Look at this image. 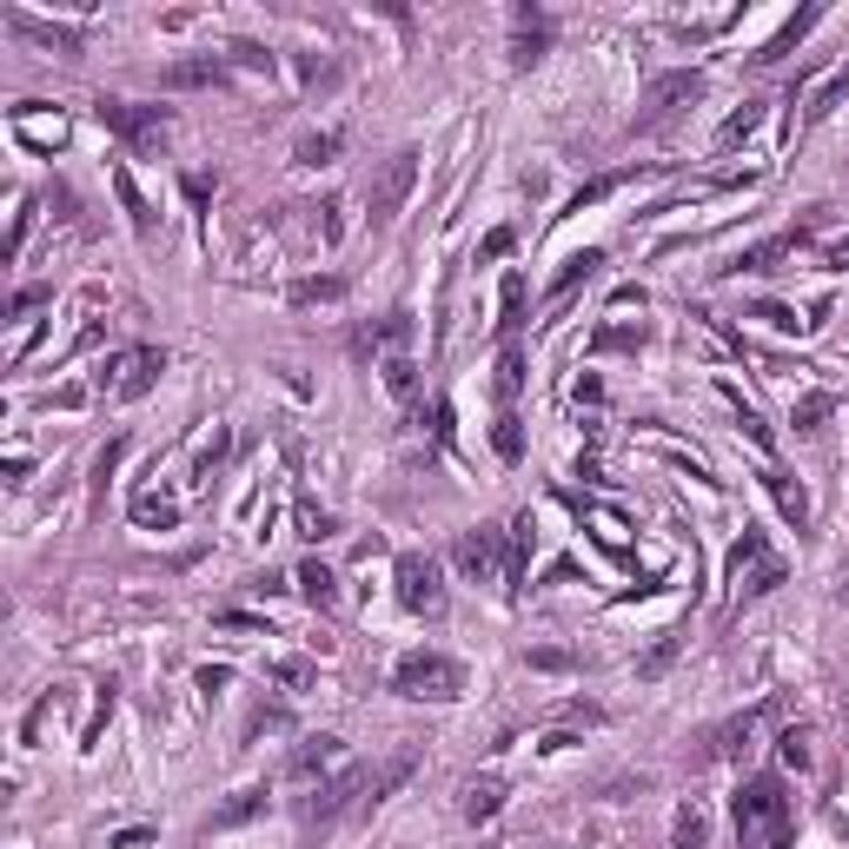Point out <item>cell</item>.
<instances>
[{
  "label": "cell",
  "mask_w": 849,
  "mask_h": 849,
  "mask_svg": "<svg viewBox=\"0 0 849 849\" xmlns=\"http://www.w3.org/2000/svg\"><path fill=\"white\" fill-rule=\"evenodd\" d=\"M412 770H418V750H412V744H405V750H392V757H379V764H352V770H339L332 784H319V790L306 797L299 824H306L312 837H325L332 824L379 810L398 784H412Z\"/></svg>",
  "instance_id": "6da1fadb"
},
{
  "label": "cell",
  "mask_w": 849,
  "mask_h": 849,
  "mask_svg": "<svg viewBox=\"0 0 849 849\" xmlns=\"http://www.w3.org/2000/svg\"><path fill=\"white\" fill-rule=\"evenodd\" d=\"M731 817H737V849H797V797L777 770L744 777Z\"/></svg>",
  "instance_id": "7a4b0ae2"
},
{
  "label": "cell",
  "mask_w": 849,
  "mask_h": 849,
  "mask_svg": "<svg viewBox=\"0 0 849 849\" xmlns=\"http://www.w3.org/2000/svg\"><path fill=\"white\" fill-rule=\"evenodd\" d=\"M392 691L398 697H412V704H458L465 697V664L458 658H445V651H405L398 664H392Z\"/></svg>",
  "instance_id": "3957f363"
},
{
  "label": "cell",
  "mask_w": 849,
  "mask_h": 849,
  "mask_svg": "<svg viewBox=\"0 0 849 849\" xmlns=\"http://www.w3.org/2000/svg\"><path fill=\"white\" fill-rule=\"evenodd\" d=\"M697 100H704V73H691V66L651 73V80H644V100H638V113H631V133H664V126H677Z\"/></svg>",
  "instance_id": "277c9868"
},
{
  "label": "cell",
  "mask_w": 849,
  "mask_h": 849,
  "mask_svg": "<svg viewBox=\"0 0 849 849\" xmlns=\"http://www.w3.org/2000/svg\"><path fill=\"white\" fill-rule=\"evenodd\" d=\"M93 113H100V126H106L126 153H139V159L159 153L166 133H173V106H139V100H113V93H100Z\"/></svg>",
  "instance_id": "5b68a950"
},
{
  "label": "cell",
  "mask_w": 849,
  "mask_h": 849,
  "mask_svg": "<svg viewBox=\"0 0 849 849\" xmlns=\"http://www.w3.org/2000/svg\"><path fill=\"white\" fill-rule=\"evenodd\" d=\"M392 578H398V604H405L412 618H432V624L445 618L452 591H445V565H438L432 551H398Z\"/></svg>",
  "instance_id": "8992f818"
},
{
  "label": "cell",
  "mask_w": 849,
  "mask_h": 849,
  "mask_svg": "<svg viewBox=\"0 0 849 849\" xmlns=\"http://www.w3.org/2000/svg\"><path fill=\"white\" fill-rule=\"evenodd\" d=\"M159 372H166V352L159 345H126V352H113L100 365V392L120 398V405H133V398H146L159 385Z\"/></svg>",
  "instance_id": "52a82bcc"
},
{
  "label": "cell",
  "mask_w": 849,
  "mask_h": 849,
  "mask_svg": "<svg viewBox=\"0 0 849 849\" xmlns=\"http://www.w3.org/2000/svg\"><path fill=\"white\" fill-rule=\"evenodd\" d=\"M412 186H418V153H412V146H398V153L372 173V186H365V213H372V226H392V219L405 213Z\"/></svg>",
  "instance_id": "ba28073f"
},
{
  "label": "cell",
  "mask_w": 849,
  "mask_h": 849,
  "mask_svg": "<svg viewBox=\"0 0 849 849\" xmlns=\"http://www.w3.org/2000/svg\"><path fill=\"white\" fill-rule=\"evenodd\" d=\"M810 239H817V226H810V219H797V226H784V232H770V239L744 246V252H737L731 266H717V272H724V279H737V272H777V266H784V259H797Z\"/></svg>",
  "instance_id": "9c48e42d"
},
{
  "label": "cell",
  "mask_w": 849,
  "mask_h": 849,
  "mask_svg": "<svg viewBox=\"0 0 849 849\" xmlns=\"http://www.w3.org/2000/svg\"><path fill=\"white\" fill-rule=\"evenodd\" d=\"M551 33H558V20H551L538 0H518V7H511V66H518V73L538 66V60L551 53Z\"/></svg>",
  "instance_id": "30bf717a"
},
{
  "label": "cell",
  "mask_w": 849,
  "mask_h": 849,
  "mask_svg": "<svg viewBox=\"0 0 849 849\" xmlns=\"http://www.w3.org/2000/svg\"><path fill=\"white\" fill-rule=\"evenodd\" d=\"M777 711H784V697H764L757 711H744V717L717 724V731L704 737V764H731V757H744V750H750V737H757V731H764Z\"/></svg>",
  "instance_id": "8fae6325"
},
{
  "label": "cell",
  "mask_w": 849,
  "mask_h": 849,
  "mask_svg": "<svg viewBox=\"0 0 849 849\" xmlns=\"http://www.w3.org/2000/svg\"><path fill=\"white\" fill-rule=\"evenodd\" d=\"M452 565L465 571V578H491L498 565H505V525H478V531H458V545H452Z\"/></svg>",
  "instance_id": "7c38bea8"
},
{
  "label": "cell",
  "mask_w": 849,
  "mask_h": 849,
  "mask_svg": "<svg viewBox=\"0 0 849 849\" xmlns=\"http://www.w3.org/2000/svg\"><path fill=\"white\" fill-rule=\"evenodd\" d=\"M412 325H418V319H412L405 306H392L385 319H372V325H359V332H352V359L365 365V359H379V352H398V345L412 339Z\"/></svg>",
  "instance_id": "4fadbf2b"
},
{
  "label": "cell",
  "mask_w": 849,
  "mask_h": 849,
  "mask_svg": "<svg viewBox=\"0 0 849 849\" xmlns=\"http://www.w3.org/2000/svg\"><path fill=\"white\" fill-rule=\"evenodd\" d=\"M531 538H538L531 511L518 525H505V598H525V584H531Z\"/></svg>",
  "instance_id": "5bb4252c"
},
{
  "label": "cell",
  "mask_w": 849,
  "mask_h": 849,
  "mask_svg": "<svg viewBox=\"0 0 849 849\" xmlns=\"http://www.w3.org/2000/svg\"><path fill=\"white\" fill-rule=\"evenodd\" d=\"M159 86H166V93L226 86V60H219V53H193V60H173V66H159Z\"/></svg>",
  "instance_id": "9a60e30c"
},
{
  "label": "cell",
  "mask_w": 849,
  "mask_h": 849,
  "mask_svg": "<svg viewBox=\"0 0 849 849\" xmlns=\"http://www.w3.org/2000/svg\"><path fill=\"white\" fill-rule=\"evenodd\" d=\"M817 20H824V7H804V13H790V20H784V27H777V33H770V40L750 53V66H777V60H790V46H797V40L817 27Z\"/></svg>",
  "instance_id": "2e32d148"
},
{
  "label": "cell",
  "mask_w": 849,
  "mask_h": 849,
  "mask_svg": "<svg viewBox=\"0 0 849 849\" xmlns=\"http://www.w3.org/2000/svg\"><path fill=\"white\" fill-rule=\"evenodd\" d=\"M7 120H13V133H20L33 153H53V146L66 139V120H40V100H20Z\"/></svg>",
  "instance_id": "e0dca14e"
},
{
  "label": "cell",
  "mask_w": 849,
  "mask_h": 849,
  "mask_svg": "<svg viewBox=\"0 0 849 849\" xmlns=\"http://www.w3.org/2000/svg\"><path fill=\"white\" fill-rule=\"evenodd\" d=\"M764 491L777 498V511H784L797 531H810V491H804V485H797L784 465H764Z\"/></svg>",
  "instance_id": "ac0fdd59"
},
{
  "label": "cell",
  "mask_w": 849,
  "mask_h": 849,
  "mask_svg": "<svg viewBox=\"0 0 849 849\" xmlns=\"http://www.w3.org/2000/svg\"><path fill=\"white\" fill-rule=\"evenodd\" d=\"M339 757H345V744H339V737H306V744L286 757V777H292V784H312V777H319V770H332Z\"/></svg>",
  "instance_id": "d6986e66"
},
{
  "label": "cell",
  "mask_w": 849,
  "mask_h": 849,
  "mask_svg": "<svg viewBox=\"0 0 849 849\" xmlns=\"http://www.w3.org/2000/svg\"><path fill=\"white\" fill-rule=\"evenodd\" d=\"M7 27H13V33H27V40H40V46H53V53H66V60H80V53H86V40H80L73 27L33 20V13H7Z\"/></svg>",
  "instance_id": "ffe728a7"
},
{
  "label": "cell",
  "mask_w": 849,
  "mask_h": 849,
  "mask_svg": "<svg viewBox=\"0 0 849 849\" xmlns=\"http://www.w3.org/2000/svg\"><path fill=\"white\" fill-rule=\"evenodd\" d=\"M598 272H604V252H598V246H591V252H571V259L558 266V279H551V306H565V299H571L578 286H591Z\"/></svg>",
  "instance_id": "44dd1931"
},
{
  "label": "cell",
  "mask_w": 849,
  "mask_h": 849,
  "mask_svg": "<svg viewBox=\"0 0 849 849\" xmlns=\"http://www.w3.org/2000/svg\"><path fill=\"white\" fill-rule=\"evenodd\" d=\"M106 179H113V193H120V206H126V226H133V239H153V206H146V193L133 186V173H126V166H113Z\"/></svg>",
  "instance_id": "7402d4cb"
},
{
  "label": "cell",
  "mask_w": 849,
  "mask_h": 849,
  "mask_svg": "<svg viewBox=\"0 0 849 849\" xmlns=\"http://www.w3.org/2000/svg\"><path fill=\"white\" fill-rule=\"evenodd\" d=\"M292 584H299V598H306V604H312V611H332V604H339V578H332V571H325V565H319V558H306V565H299V578H292Z\"/></svg>",
  "instance_id": "603a6c76"
},
{
  "label": "cell",
  "mask_w": 849,
  "mask_h": 849,
  "mask_svg": "<svg viewBox=\"0 0 849 849\" xmlns=\"http://www.w3.org/2000/svg\"><path fill=\"white\" fill-rule=\"evenodd\" d=\"M458 810H465V824H491V817L505 810V784H498V777H472Z\"/></svg>",
  "instance_id": "cb8c5ba5"
},
{
  "label": "cell",
  "mask_w": 849,
  "mask_h": 849,
  "mask_svg": "<svg viewBox=\"0 0 849 849\" xmlns=\"http://www.w3.org/2000/svg\"><path fill=\"white\" fill-rule=\"evenodd\" d=\"M651 166H624V173H598V179H584L578 193H571V213H584V206H598V199H611L618 186H631V179H644Z\"/></svg>",
  "instance_id": "d4e9b609"
},
{
  "label": "cell",
  "mask_w": 849,
  "mask_h": 849,
  "mask_svg": "<svg viewBox=\"0 0 849 849\" xmlns=\"http://www.w3.org/2000/svg\"><path fill=\"white\" fill-rule=\"evenodd\" d=\"M259 810H266V790H239L232 804H219V810L206 817V837H213V830H239V824H252Z\"/></svg>",
  "instance_id": "484cf974"
},
{
  "label": "cell",
  "mask_w": 849,
  "mask_h": 849,
  "mask_svg": "<svg viewBox=\"0 0 849 849\" xmlns=\"http://www.w3.org/2000/svg\"><path fill=\"white\" fill-rule=\"evenodd\" d=\"M339 146H345V133H339V126H325V133H299L292 159H299V166H332V159H339Z\"/></svg>",
  "instance_id": "4316f807"
},
{
  "label": "cell",
  "mask_w": 849,
  "mask_h": 849,
  "mask_svg": "<svg viewBox=\"0 0 849 849\" xmlns=\"http://www.w3.org/2000/svg\"><path fill=\"white\" fill-rule=\"evenodd\" d=\"M292 306H339L345 299V279L339 272H319V279H292V292H286Z\"/></svg>",
  "instance_id": "83f0119b"
},
{
  "label": "cell",
  "mask_w": 849,
  "mask_h": 849,
  "mask_svg": "<svg viewBox=\"0 0 849 849\" xmlns=\"http://www.w3.org/2000/svg\"><path fill=\"white\" fill-rule=\"evenodd\" d=\"M498 312H505V319H498V332H505V345H511V339L525 332V272H505V292H498Z\"/></svg>",
  "instance_id": "f1b7e54d"
},
{
  "label": "cell",
  "mask_w": 849,
  "mask_h": 849,
  "mask_svg": "<svg viewBox=\"0 0 849 849\" xmlns=\"http://www.w3.org/2000/svg\"><path fill=\"white\" fill-rule=\"evenodd\" d=\"M704 843H711V817H704V804H684L677 824H671V849H704Z\"/></svg>",
  "instance_id": "f546056e"
},
{
  "label": "cell",
  "mask_w": 849,
  "mask_h": 849,
  "mask_svg": "<svg viewBox=\"0 0 849 849\" xmlns=\"http://www.w3.org/2000/svg\"><path fill=\"white\" fill-rule=\"evenodd\" d=\"M677 651H684V631H664V638H658V644L638 658V677H644V684H658V677L677 664Z\"/></svg>",
  "instance_id": "4dcf8cb0"
},
{
  "label": "cell",
  "mask_w": 849,
  "mask_h": 849,
  "mask_svg": "<svg viewBox=\"0 0 849 849\" xmlns=\"http://www.w3.org/2000/svg\"><path fill=\"white\" fill-rule=\"evenodd\" d=\"M379 372H385V392H392V398H405V405H418V365H412L405 352H392V359H385Z\"/></svg>",
  "instance_id": "1f68e13d"
},
{
  "label": "cell",
  "mask_w": 849,
  "mask_h": 849,
  "mask_svg": "<svg viewBox=\"0 0 849 849\" xmlns=\"http://www.w3.org/2000/svg\"><path fill=\"white\" fill-rule=\"evenodd\" d=\"M491 452H498L505 465L525 458V425H518V412H498V418H491Z\"/></svg>",
  "instance_id": "d6a6232c"
},
{
  "label": "cell",
  "mask_w": 849,
  "mask_h": 849,
  "mask_svg": "<svg viewBox=\"0 0 849 849\" xmlns=\"http://www.w3.org/2000/svg\"><path fill=\"white\" fill-rule=\"evenodd\" d=\"M299 80H306L312 93H332V86L345 80V66H339L332 53H306V60H299Z\"/></svg>",
  "instance_id": "836d02e7"
},
{
  "label": "cell",
  "mask_w": 849,
  "mask_h": 849,
  "mask_svg": "<svg viewBox=\"0 0 849 849\" xmlns=\"http://www.w3.org/2000/svg\"><path fill=\"white\" fill-rule=\"evenodd\" d=\"M133 518H139L146 531H173V525H179V505H173V498H153V491H139V498H133Z\"/></svg>",
  "instance_id": "e575fe53"
},
{
  "label": "cell",
  "mask_w": 849,
  "mask_h": 849,
  "mask_svg": "<svg viewBox=\"0 0 849 849\" xmlns=\"http://www.w3.org/2000/svg\"><path fill=\"white\" fill-rule=\"evenodd\" d=\"M843 100H849V66L830 80V86H824V93H817V100H810V106H804V126H824V120H830Z\"/></svg>",
  "instance_id": "d590c367"
},
{
  "label": "cell",
  "mask_w": 849,
  "mask_h": 849,
  "mask_svg": "<svg viewBox=\"0 0 849 849\" xmlns=\"http://www.w3.org/2000/svg\"><path fill=\"white\" fill-rule=\"evenodd\" d=\"M518 392H525V352H518V339H511V345L498 352V398L511 405Z\"/></svg>",
  "instance_id": "8d00e7d4"
},
{
  "label": "cell",
  "mask_w": 849,
  "mask_h": 849,
  "mask_svg": "<svg viewBox=\"0 0 849 849\" xmlns=\"http://www.w3.org/2000/svg\"><path fill=\"white\" fill-rule=\"evenodd\" d=\"M830 412H837V392H804V398H797V412H790V425H797V432H817Z\"/></svg>",
  "instance_id": "74e56055"
},
{
  "label": "cell",
  "mask_w": 849,
  "mask_h": 849,
  "mask_svg": "<svg viewBox=\"0 0 849 849\" xmlns=\"http://www.w3.org/2000/svg\"><path fill=\"white\" fill-rule=\"evenodd\" d=\"M724 398H731V405H737V425H744V438H750V445H757V452H764V458H770V452H777V438H770V425H764V418H757V405H744V398H737V392H731V385H724Z\"/></svg>",
  "instance_id": "f35d334b"
},
{
  "label": "cell",
  "mask_w": 849,
  "mask_h": 849,
  "mask_svg": "<svg viewBox=\"0 0 849 849\" xmlns=\"http://www.w3.org/2000/svg\"><path fill=\"white\" fill-rule=\"evenodd\" d=\"M777 757H784V770H810V731L804 724H784L777 731Z\"/></svg>",
  "instance_id": "ab89813d"
},
{
  "label": "cell",
  "mask_w": 849,
  "mask_h": 849,
  "mask_svg": "<svg viewBox=\"0 0 849 849\" xmlns=\"http://www.w3.org/2000/svg\"><path fill=\"white\" fill-rule=\"evenodd\" d=\"M651 332L644 325H604V332H591V352H638Z\"/></svg>",
  "instance_id": "60d3db41"
},
{
  "label": "cell",
  "mask_w": 849,
  "mask_h": 849,
  "mask_svg": "<svg viewBox=\"0 0 849 849\" xmlns=\"http://www.w3.org/2000/svg\"><path fill=\"white\" fill-rule=\"evenodd\" d=\"M226 452H232V432H213V438L199 445V458H193V478H199V485H213V472L226 465Z\"/></svg>",
  "instance_id": "b9f144b4"
},
{
  "label": "cell",
  "mask_w": 849,
  "mask_h": 849,
  "mask_svg": "<svg viewBox=\"0 0 849 849\" xmlns=\"http://www.w3.org/2000/svg\"><path fill=\"white\" fill-rule=\"evenodd\" d=\"M113 704H120V684H113V677H106V684H100V697H93V724H86V731H80V744H86V750H93V744H100V731H106V717H113Z\"/></svg>",
  "instance_id": "7bdbcfd3"
},
{
  "label": "cell",
  "mask_w": 849,
  "mask_h": 849,
  "mask_svg": "<svg viewBox=\"0 0 849 849\" xmlns=\"http://www.w3.org/2000/svg\"><path fill=\"white\" fill-rule=\"evenodd\" d=\"M757 120H764V100H744V113H731V120H724V133H717V146H737L744 133H757Z\"/></svg>",
  "instance_id": "ee69618b"
},
{
  "label": "cell",
  "mask_w": 849,
  "mask_h": 849,
  "mask_svg": "<svg viewBox=\"0 0 849 849\" xmlns=\"http://www.w3.org/2000/svg\"><path fill=\"white\" fill-rule=\"evenodd\" d=\"M226 53H232L246 73H272V46H259V40H232Z\"/></svg>",
  "instance_id": "f6af8a7d"
},
{
  "label": "cell",
  "mask_w": 849,
  "mask_h": 849,
  "mask_svg": "<svg viewBox=\"0 0 849 849\" xmlns=\"http://www.w3.org/2000/svg\"><path fill=\"white\" fill-rule=\"evenodd\" d=\"M299 538H312V545L332 538V511H319L312 498H299Z\"/></svg>",
  "instance_id": "bcb514c9"
},
{
  "label": "cell",
  "mask_w": 849,
  "mask_h": 849,
  "mask_svg": "<svg viewBox=\"0 0 849 849\" xmlns=\"http://www.w3.org/2000/svg\"><path fill=\"white\" fill-rule=\"evenodd\" d=\"M33 306H53V286H20V292L7 299V319H20V312H33Z\"/></svg>",
  "instance_id": "7dc6e473"
},
{
  "label": "cell",
  "mask_w": 849,
  "mask_h": 849,
  "mask_svg": "<svg viewBox=\"0 0 849 849\" xmlns=\"http://www.w3.org/2000/svg\"><path fill=\"white\" fill-rule=\"evenodd\" d=\"M750 319H764V325H777V332H797V325H810V319H797V312H790V306H777V299H764Z\"/></svg>",
  "instance_id": "c3c4849f"
},
{
  "label": "cell",
  "mask_w": 849,
  "mask_h": 849,
  "mask_svg": "<svg viewBox=\"0 0 849 849\" xmlns=\"http://www.w3.org/2000/svg\"><path fill=\"white\" fill-rule=\"evenodd\" d=\"M272 677H279L286 691H306V684H312V664H306V658H286V664H272Z\"/></svg>",
  "instance_id": "681fc988"
},
{
  "label": "cell",
  "mask_w": 849,
  "mask_h": 849,
  "mask_svg": "<svg viewBox=\"0 0 849 849\" xmlns=\"http://www.w3.org/2000/svg\"><path fill=\"white\" fill-rule=\"evenodd\" d=\"M511 246H518V232H511V226H498V232H485V246H478V259H505Z\"/></svg>",
  "instance_id": "f907efd6"
},
{
  "label": "cell",
  "mask_w": 849,
  "mask_h": 849,
  "mask_svg": "<svg viewBox=\"0 0 849 849\" xmlns=\"http://www.w3.org/2000/svg\"><path fill=\"white\" fill-rule=\"evenodd\" d=\"M432 438H438V445H452V398H438V405H432Z\"/></svg>",
  "instance_id": "816d5d0a"
},
{
  "label": "cell",
  "mask_w": 849,
  "mask_h": 849,
  "mask_svg": "<svg viewBox=\"0 0 849 849\" xmlns=\"http://www.w3.org/2000/svg\"><path fill=\"white\" fill-rule=\"evenodd\" d=\"M531 664H538V671H571L578 658H571V651H531Z\"/></svg>",
  "instance_id": "f5cc1de1"
},
{
  "label": "cell",
  "mask_w": 849,
  "mask_h": 849,
  "mask_svg": "<svg viewBox=\"0 0 849 849\" xmlns=\"http://www.w3.org/2000/svg\"><path fill=\"white\" fill-rule=\"evenodd\" d=\"M139 843H153V830H146V824H133V830H120V837H113V849H139Z\"/></svg>",
  "instance_id": "db71d44e"
},
{
  "label": "cell",
  "mask_w": 849,
  "mask_h": 849,
  "mask_svg": "<svg viewBox=\"0 0 849 849\" xmlns=\"http://www.w3.org/2000/svg\"><path fill=\"white\" fill-rule=\"evenodd\" d=\"M179 186H186V199H193V206H206V199H213V186H206V179H199V173H186V179H179Z\"/></svg>",
  "instance_id": "11a10c76"
},
{
  "label": "cell",
  "mask_w": 849,
  "mask_h": 849,
  "mask_svg": "<svg viewBox=\"0 0 849 849\" xmlns=\"http://www.w3.org/2000/svg\"><path fill=\"white\" fill-rule=\"evenodd\" d=\"M226 677H232L226 664H206V671H199V691H226Z\"/></svg>",
  "instance_id": "9f6ffc18"
},
{
  "label": "cell",
  "mask_w": 849,
  "mask_h": 849,
  "mask_svg": "<svg viewBox=\"0 0 849 849\" xmlns=\"http://www.w3.org/2000/svg\"><path fill=\"white\" fill-rule=\"evenodd\" d=\"M824 266H843V272H849V232H843V239H830V246H824Z\"/></svg>",
  "instance_id": "6f0895ef"
},
{
  "label": "cell",
  "mask_w": 849,
  "mask_h": 849,
  "mask_svg": "<svg viewBox=\"0 0 849 849\" xmlns=\"http://www.w3.org/2000/svg\"><path fill=\"white\" fill-rule=\"evenodd\" d=\"M843 604H849V591H843Z\"/></svg>",
  "instance_id": "680465c9"
}]
</instances>
